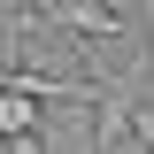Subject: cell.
<instances>
[{"instance_id": "1", "label": "cell", "mask_w": 154, "mask_h": 154, "mask_svg": "<svg viewBox=\"0 0 154 154\" xmlns=\"http://www.w3.org/2000/svg\"><path fill=\"white\" fill-rule=\"evenodd\" d=\"M31 16L46 23V31H62V38H85V46L123 38V8H116V0H38Z\"/></svg>"}, {"instance_id": "2", "label": "cell", "mask_w": 154, "mask_h": 154, "mask_svg": "<svg viewBox=\"0 0 154 154\" xmlns=\"http://www.w3.org/2000/svg\"><path fill=\"white\" fill-rule=\"evenodd\" d=\"M23 131H38L31 93H8V85H0V139H23Z\"/></svg>"}, {"instance_id": "3", "label": "cell", "mask_w": 154, "mask_h": 154, "mask_svg": "<svg viewBox=\"0 0 154 154\" xmlns=\"http://www.w3.org/2000/svg\"><path fill=\"white\" fill-rule=\"evenodd\" d=\"M131 139H139V154H154V108H146V100L131 108Z\"/></svg>"}, {"instance_id": "4", "label": "cell", "mask_w": 154, "mask_h": 154, "mask_svg": "<svg viewBox=\"0 0 154 154\" xmlns=\"http://www.w3.org/2000/svg\"><path fill=\"white\" fill-rule=\"evenodd\" d=\"M139 16H146V54H139V69H154V0H139Z\"/></svg>"}]
</instances>
